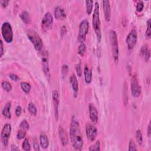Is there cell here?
Wrapping results in <instances>:
<instances>
[{
	"label": "cell",
	"instance_id": "6da1fadb",
	"mask_svg": "<svg viewBox=\"0 0 151 151\" xmlns=\"http://www.w3.org/2000/svg\"><path fill=\"white\" fill-rule=\"evenodd\" d=\"M70 136L72 146L75 150H81L83 146V140L81 128L77 119L73 116L70 124Z\"/></svg>",
	"mask_w": 151,
	"mask_h": 151
},
{
	"label": "cell",
	"instance_id": "7a4b0ae2",
	"mask_svg": "<svg viewBox=\"0 0 151 151\" xmlns=\"http://www.w3.org/2000/svg\"><path fill=\"white\" fill-rule=\"evenodd\" d=\"M92 25L95 32L97 36V41L99 43L101 41L102 32H101V23L99 17V5L97 2L95 3V9L92 17Z\"/></svg>",
	"mask_w": 151,
	"mask_h": 151
},
{
	"label": "cell",
	"instance_id": "3957f363",
	"mask_svg": "<svg viewBox=\"0 0 151 151\" xmlns=\"http://www.w3.org/2000/svg\"><path fill=\"white\" fill-rule=\"evenodd\" d=\"M27 35L30 42L34 45L37 51L41 52L43 47V42L40 35L33 30H28Z\"/></svg>",
	"mask_w": 151,
	"mask_h": 151
},
{
	"label": "cell",
	"instance_id": "277c9868",
	"mask_svg": "<svg viewBox=\"0 0 151 151\" xmlns=\"http://www.w3.org/2000/svg\"><path fill=\"white\" fill-rule=\"evenodd\" d=\"M109 38L110 44L112 47V51L113 60L115 63L119 61V44L116 32L113 30H111L109 32Z\"/></svg>",
	"mask_w": 151,
	"mask_h": 151
},
{
	"label": "cell",
	"instance_id": "5b68a950",
	"mask_svg": "<svg viewBox=\"0 0 151 151\" xmlns=\"http://www.w3.org/2000/svg\"><path fill=\"white\" fill-rule=\"evenodd\" d=\"M1 34L2 36L7 43H11L13 40V28L8 22H4L1 26Z\"/></svg>",
	"mask_w": 151,
	"mask_h": 151
},
{
	"label": "cell",
	"instance_id": "8992f818",
	"mask_svg": "<svg viewBox=\"0 0 151 151\" xmlns=\"http://www.w3.org/2000/svg\"><path fill=\"white\" fill-rule=\"evenodd\" d=\"M89 30V23L87 19H83L79 26L78 40L80 43H83L86 40V36Z\"/></svg>",
	"mask_w": 151,
	"mask_h": 151
},
{
	"label": "cell",
	"instance_id": "52a82bcc",
	"mask_svg": "<svg viewBox=\"0 0 151 151\" xmlns=\"http://www.w3.org/2000/svg\"><path fill=\"white\" fill-rule=\"evenodd\" d=\"M11 125L9 123H7L4 125L1 130V140L3 145L5 148H7L8 145V142L10 136H11Z\"/></svg>",
	"mask_w": 151,
	"mask_h": 151
},
{
	"label": "cell",
	"instance_id": "ba28073f",
	"mask_svg": "<svg viewBox=\"0 0 151 151\" xmlns=\"http://www.w3.org/2000/svg\"><path fill=\"white\" fill-rule=\"evenodd\" d=\"M137 40H138L137 31L136 30V29L134 28L129 32L126 39V43L128 46V49L129 50L134 49V47L135 46L137 43Z\"/></svg>",
	"mask_w": 151,
	"mask_h": 151
},
{
	"label": "cell",
	"instance_id": "9c48e42d",
	"mask_svg": "<svg viewBox=\"0 0 151 151\" xmlns=\"http://www.w3.org/2000/svg\"><path fill=\"white\" fill-rule=\"evenodd\" d=\"M48 60H49L48 53L47 51H44L42 53V68L45 76H46L47 79L49 81L50 79V72Z\"/></svg>",
	"mask_w": 151,
	"mask_h": 151
},
{
	"label": "cell",
	"instance_id": "30bf717a",
	"mask_svg": "<svg viewBox=\"0 0 151 151\" xmlns=\"http://www.w3.org/2000/svg\"><path fill=\"white\" fill-rule=\"evenodd\" d=\"M53 24V17L52 14L50 12L46 13L44 17H43L42 21V28L44 31H48V30L52 28Z\"/></svg>",
	"mask_w": 151,
	"mask_h": 151
},
{
	"label": "cell",
	"instance_id": "8fae6325",
	"mask_svg": "<svg viewBox=\"0 0 151 151\" xmlns=\"http://www.w3.org/2000/svg\"><path fill=\"white\" fill-rule=\"evenodd\" d=\"M131 93L132 96L135 98L138 97L141 94V89L136 75H134L131 80Z\"/></svg>",
	"mask_w": 151,
	"mask_h": 151
},
{
	"label": "cell",
	"instance_id": "7c38bea8",
	"mask_svg": "<svg viewBox=\"0 0 151 151\" xmlns=\"http://www.w3.org/2000/svg\"><path fill=\"white\" fill-rule=\"evenodd\" d=\"M86 134L87 139L90 140V141H95V140L96 139L97 135V128L92 125L88 124L86 126Z\"/></svg>",
	"mask_w": 151,
	"mask_h": 151
},
{
	"label": "cell",
	"instance_id": "4fadbf2b",
	"mask_svg": "<svg viewBox=\"0 0 151 151\" xmlns=\"http://www.w3.org/2000/svg\"><path fill=\"white\" fill-rule=\"evenodd\" d=\"M89 111L90 120L93 123L96 124L98 121V112L96 107L92 103L89 105Z\"/></svg>",
	"mask_w": 151,
	"mask_h": 151
},
{
	"label": "cell",
	"instance_id": "5bb4252c",
	"mask_svg": "<svg viewBox=\"0 0 151 151\" xmlns=\"http://www.w3.org/2000/svg\"><path fill=\"white\" fill-rule=\"evenodd\" d=\"M52 98H53V104H54V114H55V117L56 120H58V105H59V93L57 90H54L52 94Z\"/></svg>",
	"mask_w": 151,
	"mask_h": 151
},
{
	"label": "cell",
	"instance_id": "9a60e30c",
	"mask_svg": "<svg viewBox=\"0 0 151 151\" xmlns=\"http://www.w3.org/2000/svg\"><path fill=\"white\" fill-rule=\"evenodd\" d=\"M105 18L106 21H109L111 17V8H110V1L108 0H103L102 1Z\"/></svg>",
	"mask_w": 151,
	"mask_h": 151
},
{
	"label": "cell",
	"instance_id": "2e32d148",
	"mask_svg": "<svg viewBox=\"0 0 151 151\" xmlns=\"http://www.w3.org/2000/svg\"><path fill=\"white\" fill-rule=\"evenodd\" d=\"M54 17L57 19L63 20L66 18V13L64 9L60 6H57L54 8Z\"/></svg>",
	"mask_w": 151,
	"mask_h": 151
},
{
	"label": "cell",
	"instance_id": "e0dca14e",
	"mask_svg": "<svg viewBox=\"0 0 151 151\" xmlns=\"http://www.w3.org/2000/svg\"><path fill=\"white\" fill-rule=\"evenodd\" d=\"M58 132L59 137L63 146H66L68 143V138L66 130L62 127H60L58 129Z\"/></svg>",
	"mask_w": 151,
	"mask_h": 151
},
{
	"label": "cell",
	"instance_id": "ac0fdd59",
	"mask_svg": "<svg viewBox=\"0 0 151 151\" xmlns=\"http://www.w3.org/2000/svg\"><path fill=\"white\" fill-rule=\"evenodd\" d=\"M70 83L72 85L74 95L75 97L77 96L78 91H79V84H78V81L77 77H76L75 74H72L70 77Z\"/></svg>",
	"mask_w": 151,
	"mask_h": 151
},
{
	"label": "cell",
	"instance_id": "d6986e66",
	"mask_svg": "<svg viewBox=\"0 0 151 151\" xmlns=\"http://www.w3.org/2000/svg\"><path fill=\"white\" fill-rule=\"evenodd\" d=\"M84 75L85 80L87 84H90L92 80V72L91 68H90L87 65L84 67Z\"/></svg>",
	"mask_w": 151,
	"mask_h": 151
},
{
	"label": "cell",
	"instance_id": "ffe728a7",
	"mask_svg": "<svg viewBox=\"0 0 151 151\" xmlns=\"http://www.w3.org/2000/svg\"><path fill=\"white\" fill-rule=\"evenodd\" d=\"M40 143L43 149H47L49 146V140L46 135L42 134L40 136Z\"/></svg>",
	"mask_w": 151,
	"mask_h": 151
},
{
	"label": "cell",
	"instance_id": "44dd1931",
	"mask_svg": "<svg viewBox=\"0 0 151 151\" xmlns=\"http://www.w3.org/2000/svg\"><path fill=\"white\" fill-rule=\"evenodd\" d=\"M140 54H141V56L143 57V58L145 60V62L149 61L150 57V53L148 45L144 46L142 47L141 50H140Z\"/></svg>",
	"mask_w": 151,
	"mask_h": 151
},
{
	"label": "cell",
	"instance_id": "7402d4cb",
	"mask_svg": "<svg viewBox=\"0 0 151 151\" xmlns=\"http://www.w3.org/2000/svg\"><path fill=\"white\" fill-rule=\"evenodd\" d=\"M11 102H8L6 105L5 106V107H4L3 110V112L2 113L3 115V116L8 119H11V112H10V110H11Z\"/></svg>",
	"mask_w": 151,
	"mask_h": 151
},
{
	"label": "cell",
	"instance_id": "603a6c76",
	"mask_svg": "<svg viewBox=\"0 0 151 151\" xmlns=\"http://www.w3.org/2000/svg\"><path fill=\"white\" fill-rule=\"evenodd\" d=\"M20 18H21V20L26 24H30L32 21V18L31 16H30L29 13L26 10H24L20 14Z\"/></svg>",
	"mask_w": 151,
	"mask_h": 151
},
{
	"label": "cell",
	"instance_id": "cb8c5ba5",
	"mask_svg": "<svg viewBox=\"0 0 151 151\" xmlns=\"http://www.w3.org/2000/svg\"><path fill=\"white\" fill-rule=\"evenodd\" d=\"M85 3L86 4V12L87 14H91L93 7V1H92V0H88V1H86Z\"/></svg>",
	"mask_w": 151,
	"mask_h": 151
},
{
	"label": "cell",
	"instance_id": "d4e9b609",
	"mask_svg": "<svg viewBox=\"0 0 151 151\" xmlns=\"http://www.w3.org/2000/svg\"><path fill=\"white\" fill-rule=\"evenodd\" d=\"M21 86V89L23 90V92H24L26 93H29L30 90H31V85H30L27 82H21L20 84Z\"/></svg>",
	"mask_w": 151,
	"mask_h": 151
},
{
	"label": "cell",
	"instance_id": "484cf974",
	"mask_svg": "<svg viewBox=\"0 0 151 151\" xmlns=\"http://www.w3.org/2000/svg\"><path fill=\"white\" fill-rule=\"evenodd\" d=\"M1 86L4 90H5L6 92H10L12 90V86H11V83L8 82H7V81L2 82Z\"/></svg>",
	"mask_w": 151,
	"mask_h": 151
},
{
	"label": "cell",
	"instance_id": "4316f807",
	"mask_svg": "<svg viewBox=\"0 0 151 151\" xmlns=\"http://www.w3.org/2000/svg\"><path fill=\"white\" fill-rule=\"evenodd\" d=\"M86 50V45L83 43H80V44L79 46L78 47V53L80 56H83L84 54H85Z\"/></svg>",
	"mask_w": 151,
	"mask_h": 151
},
{
	"label": "cell",
	"instance_id": "83f0119b",
	"mask_svg": "<svg viewBox=\"0 0 151 151\" xmlns=\"http://www.w3.org/2000/svg\"><path fill=\"white\" fill-rule=\"evenodd\" d=\"M28 110L30 113L33 115H36L37 114V107L35 106V105L33 103H30L28 104Z\"/></svg>",
	"mask_w": 151,
	"mask_h": 151
},
{
	"label": "cell",
	"instance_id": "f1b7e54d",
	"mask_svg": "<svg viewBox=\"0 0 151 151\" xmlns=\"http://www.w3.org/2000/svg\"><path fill=\"white\" fill-rule=\"evenodd\" d=\"M23 149L26 151H30L31 150V146H30L29 140L27 138H25L22 144Z\"/></svg>",
	"mask_w": 151,
	"mask_h": 151
},
{
	"label": "cell",
	"instance_id": "f546056e",
	"mask_svg": "<svg viewBox=\"0 0 151 151\" xmlns=\"http://www.w3.org/2000/svg\"><path fill=\"white\" fill-rule=\"evenodd\" d=\"M136 138L138 144L140 145H141L143 143V138L142 132L140 130H138L136 131Z\"/></svg>",
	"mask_w": 151,
	"mask_h": 151
},
{
	"label": "cell",
	"instance_id": "4dcf8cb0",
	"mask_svg": "<svg viewBox=\"0 0 151 151\" xmlns=\"http://www.w3.org/2000/svg\"><path fill=\"white\" fill-rule=\"evenodd\" d=\"M147 29L146 30L145 33V37L147 38H150L151 36V20L149 19L147 21Z\"/></svg>",
	"mask_w": 151,
	"mask_h": 151
},
{
	"label": "cell",
	"instance_id": "1f68e13d",
	"mask_svg": "<svg viewBox=\"0 0 151 151\" xmlns=\"http://www.w3.org/2000/svg\"><path fill=\"white\" fill-rule=\"evenodd\" d=\"M26 134H27V132H26V130H24V129H20L19 130L18 132H17V138L19 140H21V139H23L24 138H26Z\"/></svg>",
	"mask_w": 151,
	"mask_h": 151
},
{
	"label": "cell",
	"instance_id": "d6a6232c",
	"mask_svg": "<svg viewBox=\"0 0 151 151\" xmlns=\"http://www.w3.org/2000/svg\"><path fill=\"white\" fill-rule=\"evenodd\" d=\"M19 128L25 130H28L30 129V125L26 120H23L21 122L19 125Z\"/></svg>",
	"mask_w": 151,
	"mask_h": 151
},
{
	"label": "cell",
	"instance_id": "836d02e7",
	"mask_svg": "<svg viewBox=\"0 0 151 151\" xmlns=\"http://www.w3.org/2000/svg\"><path fill=\"white\" fill-rule=\"evenodd\" d=\"M89 150H100V144L99 140L96 142V144L89 148Z\"/></svg>",
	"mask_w": 151,
	"mask_h": 151
},
{
	"label": "cell",
	"instance_id": "e575fe53",
	"mask_svg": "<svg viewBox=\"0 0 151 151\" xmlns=\"http://www.w3.org/2000/svg\"><path fill=\"white\" fill-rule=\"evenodd\" d=\"M136 10L138 12H141L143 11L144 8V3L142 1H139L138 2L136 6Z\"/></svg>",
	"mask_w": 151,
	"mask_h": 151
},
{
	"label": "cell",
	"instance_id": "d590c367",
	"mask_svg": "<svg viewBox=\"0 0 151 151\" xmlns=\"http://www.w3.org/2000/svg\"><path fill=\"white\" fill-rule=\"evenodd\" d=\"M129 151H132V150H137L136 145L135 144L133 140H130L129 144Z\"/></svg>",
	"mask_w": 151,
	"mask_h": 151
},
{
	"label": "cell",
	"instance_id": "8d00e7d4",
	"mask_svg": "<svg viewBox=\"0 0 151 151\" xmlns=\"http://www.w3.org/2000/svg\"><path fill=\"white\" fill-rule=\"evenodd\" d=\"M76 70L77 72V74L78 76H82V68H81V64L80 63H78L76 65Z\"/></svg>",
	"mask_w": 151,
	"mask_h": 151
},
{
	"label": "cell",
	"instance_id": "74e56055",
	"mask_svg": "<svg viewBox=\"0 0 151 151\" xmlns=\"http://www.w3.org/2000/svg\"><path fill=\"white\" fill-rule=\"evenodd\" d=\"M68 71V66L66 64H64L62 67V75L63 77L65 76L67 74Z\"/></svg>",
	"mask_w": 151,
	"mask_h": 151
},
{
	"label": "cell",
	"instance_id": "f35d334b",
	"mask_svg": "<svg viewBox=\"0 0 151 151\" xmlns=\"http://www.w3.org/2000/svg\"><path fill=\"white\" fill-rule=\"evenodd\" d=\"M33 148L34 150H40V146L39 144L38 143V141L36 138L33 139Z\"/></svg>",
	"mask_w": 151,
	"mask_h": 151
},
{
	"label": "cell",
	"instance_id": "ab89813d",
	"mask_svg": "<svg viewBox=\"0 0 151 151\" xmlns=\"http://www.w3.org/2000/svg\"><path fill=\"white\" fill-rule=\"evenodd\" d=\"M22 112V108L20 106H18L15 109V115L17 117L20 116Z\"/></svg>",
	"mask_w": 151,
	"mask_h": 151
},
{
	"label": "cell",
	"instance_id": "60d3db41",
	"mask_svg": "<svg viewBox=\"0 0 151 151\" xmlns=\"http://www.w3.org/2000/svg\"><path fill=\"white\" fill-rule=\"evenodd\" d=\"M9 76L10 78H11V80H13V81L17 82V81H18V80H19V77L17 75H16V74H14V73H11V74H9Z\"/></svg>",
	"mask_w": 151,
	"mask_h": 151
},
{
	"label": "cell",
	"instance_id": "b9f144b4",
	"mask_svg": "<svg viewBox=\"0 0 151 151\" xmlns=\"http://www.w3.org/2000/svg\"><path fill=\"white\" fill-rule=\"evenodd\" d=\"M4 53V46L3 40L0 41V57H2Z\"/></svg>",
	"mask_w": 151,
	"mask_h": 151
},
{
	"label": "cell",
	"instance_id": "7bdbcfd3",
	"mask_svg": "<svg viewBox=\"0 0 151 151\" xmlns=\"http://www.w3.org/2000/svg\"><path fill=\"white\" fill-rule=\"evenodd\" d=\"M9 1L8 0H1V5L3 7V8H5L8 6V4H9Z\"/></svg>",
	"mask_w": 151,
	"mask_h": 151
},
{
	"label": "cell",
	"instance_id": "ee69618b",
	"mask_svg": "<svg viewBox=\"0 0 151 151\" xmlns=\"http://www.w3.org/2000/svg\"><path fill=\"white\" fill-rule=\"evenodd\" d=\"M67 33V29L65 26H63L61 29V36L63 37Z\"/></svg>",
	"mask_w": 151,
	"mask_h": 151
},
{
	"label": "cell",
	"instance_id": "f6af8a7d",
	"mask_svg": "<svg viewBox=\"0 0 151 151\" xmlns=\"http://www.w3.org/2000/svg\"><path fill=\"white\" fill-rule=\"evenodd\" d=\"M148 136L149 138L151 136V126H150V122H149L148 125Z\"/></svg>",
	"mask_w": 151,
	"mask_h": 151
},
{
	"label": "cell",
	"instance_id": "bcb514c9",
	"mask_svg": "<svg viewBox=\"0 0 151 151\" xmlns=\"http://www.w3.org/2000/svg\"><path fill=\"white\" fill-rule=\"evenodd\" d=\"M11 150L15 151V150H19V148L15 145H11Z\"/></svg>",
	"mask_w": 151,
	"mask_h": 151
}]
</instances>
